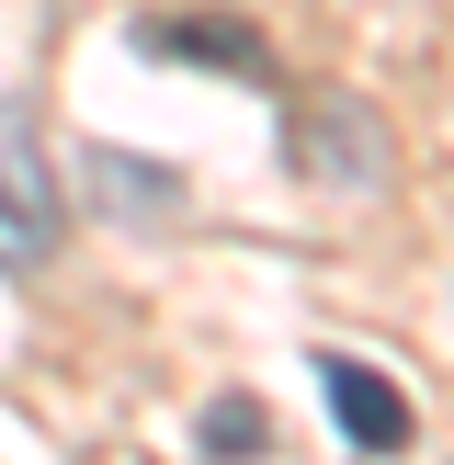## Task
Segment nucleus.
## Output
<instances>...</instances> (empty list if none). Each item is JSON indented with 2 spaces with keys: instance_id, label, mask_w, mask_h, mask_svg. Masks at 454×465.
<instances>
[{
  "instance_id": "f257e3e1",
  "label": "nucleus",
  "mask_w": 454,
  "mask_h": 465,
  "mask_svg": "<svg viewBox=\"0 0 454 465\" xmlns=\"http://www.w3.org/2000/svg\"><path fill=\"white\" fill-rule=\"evenodd\" d=\"M57 227H68V204H57V182H45V148L23 136V114L0 103V272H35L45 250H57Z\"/></svg>"
},
{
  "instance_id": "20e7f679",
  "label": "nucleus",
  "mask_w": 454,
  "mask_h": 465,
  "mask_svg": "<svg viewBox=\"0 0 454 465\" xmlns=\"http://www.w3.org/2000/svg\"><path fill=\"white\" fill-rule=\"evenodd\" d=\"M80 182H91V204H103V216H125V227H171V216H182V171H171V159L80 148Z\"/></svg>"
},
{
  "instance_id": "423d86ee",
  "label": "nucleus",
  "mask_w": 454,
  "mask_h": 465,
  "mask_svg": "<svg viewBox=\"0 0 454 465\" xmlns=\"http://www.w3.org/2000/svg\"><path fill=\"white\" fill-rule=\"evenodd\" d=\"M204 443H216V454H250V443H262V398H216V409H204Z\"/></svg>"
},
{
  "instance_id": "39448f33",
  "label": "nucleus",
  "mask_w": 454,
  "mask_h": 465,
  "mask_svg": "<svg viewBox=\"0 0 454 465\" xmlns=\"http://www.w3.org/2000/svg\"><path fill=\"white\" fill-rule=\"evenodd\" d=\"M159 57H216V68H262V45L239 35V23H148Z\"/></svg>"
},
{
  "instance_id": "7ed1b4c3",
  "label": "nucleus",
  "mask_w": 454,
  "mask_h": 465,
  "mask_svg": "<svg viewBox=\"0 0 454 465\" xmlns=\"http://www.w3.org/2000/svg\"><path fill=\"white\" fill-rule=\"evenodd\" d=\"M318 386H330V420H340V443H352V454H398V443H409V398L375 375V363L330 352V363H318Z\"/></svg>"
},
{
  "instance_id": "f03ea898",
  "label": "nucleus",
  "mask_w": 454,
  "mask_h": 465,
  "mask_svg": "<svg viewBox=\"0 0 454 465\" xmlns=\"http://www.w3.org/2000/svg\"><path fill=\"white\" fill-rule=\"evenodd\" d=\"M295 171L375 193V182H386V136H375V114H352V103H318V114H295Z\"/></svg>"
}]
</instances>
